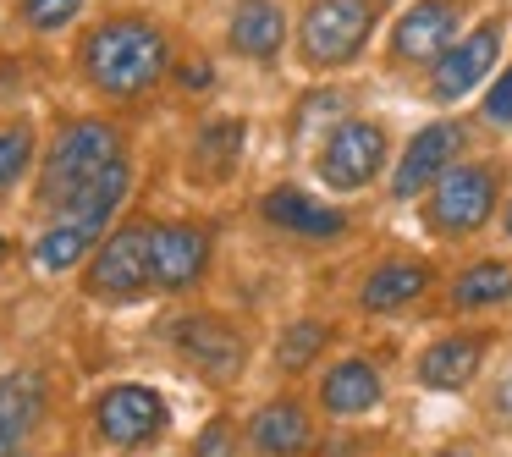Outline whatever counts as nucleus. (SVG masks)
Here are the masks:
<instances>
[{"mask_svg": "<svg viewBox=\"0 0 512 457\" xmlns=\"http://www.w3.org/2000/svg\"><path fill=\"white\" fill-rule=\"evenodd\" d=\"M166 56H171V45L155 23H144V17H111L83 45V72L111 100H138L144 89L160 83Z\"/></svg>", "mask_w": 512, "mask_h": 457, "instance_id": "obj_1", "label": "nucleus"}, {"mask_svg": "<svg viewBox=\"0 0 512 457\" xmlns=\"http://www.w3.org/2000/svg\"><path fill=\"white\" fill-rule=\"evenodd\" d=\"M116 160H122V138H116L111 122H72L67 133L56 138V149H50L39 193H45L50 204H72L105 166H116Z\"/></svg>", "mask_w": 512, "mask_h": 457, "instance_id": "obj_2", "label": "nucleus"}, {"mask_svg": "<svg viewBox=\"0 0 512 457\" xmlns=\"http://www.w3.org/2000/svg\"><path fill=\"white\" fill-rule=\"evenodd\" d=\"M369 28H375L369 0H314L309 12H303L298 39L314 67H347L369 45Z\"/></svg>", "mask_w": 512, "mask_h": 457, "instance_id": "obj_3", "label": "nucleus"}, {"mask_svg": "<svg viewBox=\"0 0 512 457\" xmlns=\"http://www.w3.org/2000/svg\"><path fill=\"white\" fill-rule=\"evenodd\" d=\"M496 210V171L490 166H457L435 177V199H430V221L446 237H463L474 226L490 221Z\"/></svg>", "mask_w": 512, "mask_h": 457, "instance_id": "obj_4", "label": "nucleus"}, {"mask_svg": "<svg viewBox=\"0 0 512 457\" xmlns=\"http://www.w3.org/2000/svg\"><path fill=\"white\" fill-rule=\"evenodd\" d=\"M380 160H386V133L375 122H342V127H331V144L320 155V177L331 188L353 193L375 182Z\"/></svg>", "mask_w": 512, "mask_h": 457, "instance_id": "obj_5", "label": "nucleus"}, {"mask_svg": "<svg viewBox=\"0 0 512 457\" xmlns=\"http://www.w3.org/2000/svg\"><path fill=\"white\" fill-rule=\"evenodd\" d=\"M94 424L116 446H144L166 430V402L149 386H111L100 397V408H94Z\"/></svg>", "mask_w": 512, "mask_h": 457, "instance_id": "obj_6", "label": "nucleus"}, {"mask_svg": "<svg viewBox=\"0 0 512 457\" xmlns=\"http://www.w3.org/2000/svg\"><path fill=\"white\" fill-rule=\"evenodd\" d=\"M149 226H122L116 237H105V248L94 254L89 287L105 298H133L149 287Z\"/></svg>", "mask_w": 512, "mask_h": 457, "instance_id": "obj_7", "label": "nucleus"}, {"mask_svg": "<svg viewBox=\"0 0 512 457\" xmlns=\"http://www.w3.org/2000/svg\"><path fill=\"white\" fill-rule=\"evenodd\" d=\"M496 50H501V23H485V28H474L468 39L446 45L441 56H435L430 94H435V100H463V94L474 89L490 67H496Z\"/></svg>", "mask_w": 512, "mask_h": 457, "instance_id": "obj_8", "label": "nucleus"}, {"mask_svg": "<svg viewBox=\"0 0 512 457\" xmlns=\"http://www.w3.org/2000/svg\"><path fill=\"white\" fill-rule=\"evenodd\" d=\"M204 259H210V237L199 232V226H149V276L160 281V287H193V281L204 276Z\"/></svg>", "mask_w": 512, "mask_h": 457, "instance_id": "obj_9", "label": "nucleus"}, {"mask_svg": "<svg viewBox=\"0 0 512 457\" xmlns=\"http://www.w3.org/2000/svg\"><path fill=\"white\" fill-rule=\"evenodd\" d=\"M457 144H463V127H452V122L424 127V133L408 144V155H402L397 177H391V193H397V199H413V193H424V188H430V182L446 171V160L457 155Z\"/></svg>", "mask_w": 512, "mask_h": 457, "instance_id": "obj_10", "label": "nucleus"}, {"mask_svg": "<svg viewBox=\"0 0 512 457\" xmlns=\"http://www.w3.org/2000/svg\"><path fill=\"white\" fill-rule=\"evenodd\" d=\"M452 34H457V0H419L413 12H402L391 45H397L402 61H435L452 45Z\"/></svg>", "mask_w": 512, "mask_h": 457, "instance_id": "obj_11", "label": "nucleus"}, {"mask_svg": "<svg viewBox=\"0 0 512 457\" xmlns=\"http://www.w3.org/2000/svg\"><path fill=\"white\" fill-rule=\"evenodd\" d=\"M39 413H45V380L34 369L0 380V457H23V441L39 424Z\"/></svg>", "mask_w": 512, "mask_h": 457, "instance_id": "obj_12", "label": "nucleus"}, {"mask_svg": "<svg viewBox=\"0 0 512 457\" xmlns=\"http://www.w3.org/2000/svg\"><path fill=\"white\" fill-rule=\"evenodd\" d=\"M177 347L215 380H232L237 369H243V336H237L232 325H221V320H204V314L177 325Z\"/></svg>", "mask_w": 512, "mask_h": 457, "instance_id": "obj_13", "label": "nucleus"}, {"mask_svg": "<svg viewBox=\"0 0 512 457\" xmlns=\"http://www.w3.org/2000/svg\"><path fill=\"white\" fill-rule=\"evenodd\" d=\"M265 221L281 226V232H298V237H336L347 226V215L320 204V199H309L303 188H276L265 199Z\"/></svg>", "mask_w": 512, "mask_h": 457, "instance_id": "obj_14", "label": "nucleus"}, {"mask_svg": "<svg viewBox=\"0 0 512 457\" xmlns=\"http://www.w3.org/2000/svg\"><path fill=\"white\" fill-rule=\"evenodd\" d=\"M287 45V17L276 0H243L232 12V50L248 61H270Z\"/></svg>", "mask_w": 512, "mask_h": 457, "instance_id": "obj_15", "label": "nucleus"}, {"mask_svg": "<svg viewBox=\"0 0 512 457\" xmlns=\"http://www.w3.org/2000/svg\"><path fill=\"white\" fill-rule=\"evenodd\" d=\"M127 188H133V177H127V160H116V166H105L100 177L89 182V188L78 193L72 204H61V221H72L78 232H89V237H100L105 232V221L116 215V204L127 199Z\"/></svg>", "mask_w": 512, "mask_h": 457, "instance_id": "obj_16", "label": "nucleus"}, {"mask_svg": "<svg viewBox=\"0 0 512 457\" xmlns=\"http://www.w3.org/2000/svg\"><path fill=\"white\" fill-rule=\"evenodd\" d=\"M479 358H485V336H446V342H435L419 358V380L435 391H457L474 380Z\"/></svg>", "mask_w": 512, "mask_h": 457, "instance_id": "obj_17", "label": "nucleus"}, {"mask_svg": "<svg viewBox=\"0 0 512 457\" xmlns=\"http://www.w3.org/2000/svg\"><path fill=\"white\" fill-rule=\"evenodd\" d=\"M248 435H254V446L265 457H298V452H309V441H314L309 413H303L298 402H270V408H259Z\"/></svg>", "mask_w": 512, "mask_h": 457, "instance_id": "obj_18", "label": "nucleus"}, {"mask_svg": "<svg viewBox=\"0 0 512 457\" xmlns=\"http://www.w3.org/2000/svg\"><path fill=\"white\" fill-rule=\"evenodd\" d=\"M424 287H430V270L424 265H380L375 276L364 281L358 303H364L369 314H391V309H408Z\"/></svg>", "mask_w": 512, "mask_h": 457, "instance_id": "obj_19", "label": "nucleus"}, {"mask_svg": "<svg viewBox=\"0 0 512 457\" xmlns=\"http://www.w3.org/2000/svg\"><path fill=\"white\" fill-rule=\"evenodd\" d=\"M320 397H325L331 413H364V408L380 402V375L364 364V358H347V364H336L331 375H325Z\"/></svg>", "mask_w": 512, "mask_h": 457, "instance_id": "obj_20", "label": "nucleus"}, {"mask_svg": "<svg viewBox=\"0 0 512 457\" xmlns=\"http://www.w3.org/2000/svg\"><path fill=\"white\" fill-rule=\"evenodd\" d=\"M237 155H243V122H215V127H204L199 144H193V171L221 182L226 171L237 166Z\"/></svg>", "mask_w": 512, "mask_h": 457, "instance_id": "obj_21", "label": "nucleus"}, {"mask_svg": "<svg viewBox=\"0 0 512 457\" xmlns=\"http://www.w3.org/2000/svg\"><path fill=\"white\" fill-rule=\"evenodd\" d=\"M501 298H512V265H496V259L468 265L452 287L457 309H485V303H501Z\"/></svg>", "mask_w": 512, "mask_h": 457, "instance_id": "obj_22", "label": "nucleus"}, {"mask_svg": "<svg viewBox=\"0 0 512 457\" xmlns=\"http://www.w3.org/2000/svg\"><path fill=\"white\" fill-rule=\"evenodd\" d=\"M89 243H94L89 232H78L72 221H61V226H50V232L39 237L34 265H39V270H67V265H78V259L89 254Z\"/></svg>", "mask_w": 512, "mask_h": 457, "instance_id": "obj_23", "label": "nucleus"}, {"mask_svg": "<svg viewBox=\"0 0 512 457\" xmlns=\"http://www.w3.org/2000/svg\"><path fill=\"white\" fill-rule=\"evenodd\" d=\"M34 160V127H0V188H12Z\"/></svg>", "mask_w": 512, "mask_h": 457, "instance_id": "obj_24", "label": "nucleus"}, {"mask_svg": "<svg viewBox=\"0 0 512 457\" xmlns=\"http://www.w3.org/2000/svg\"><path fill=\"white\" fill-rule=\"evenodd\" d=\"M325 347V325H314V320H298L287 336H281V347H276V364L281 369H303L314 353Z\"/></svg>", "mask_w": 512, "mask_h": 457, "instance_id": "obj_25", "label": "nucleus"}, {"mask_svg": "<svg viewBox=\"0 0 512 457\" xmlns=\"http://www.w3.org/2000/svg\"><path fill=\"white\" fill-rule=\"evenodd\" d=\"M78 12H83V0H23V23L39 28V34H56V28H67Z\"/></svg>", "mask_w": 512, "mask_h": 457, "instance_id": "obj_26", "label": "nucleus"}, {"mask_svg": "<svg viewBox=\"0 0 512 457\" xmlns=\"http://www.w3.org/2000/svg\"><path fill=\"white\" fill-rule=\"evenodd\" d=\"M485 116H490V122H501V127H512V67L501 72V83L490 89V100H485Z\"/></svg>", "mask_w": 512, "mask_h": 457, "instance_id": "obj_27", "label": "nucleus"}, {"mask_svg": "<svg viewBox=\"0 0 512 457\" xmlns=\"http://www.w3.org/2000/svg\"><path fill=\"white\" fill-rule=\"evenodd\" d=\"M320 116H342V94H320V100H309L298 111V127H303V133H314V122H320Z\"/></svg>", "mask_w": 512, "mask_h": 457, "instance_id": "obj_28", "label": "nucleus"}, {"mask_svg": "<svg viewBox=\"0 0 512 457\" xmlns=\"http://www.w3.org/2000/svg\"><path fill=\"white\" fill-rule=\"evenodd\" d=\"M226 452H232V430H226V424L215 419L210 430L199 435V452H193V457H226Z\"/></svg>", "mask_w": 512, "mask_h": 457, "instance_id": "obj_29", "label": "nucleus"}, {"mask_svg": "<svg viewBox=\"0 0 512 457\" xmlns=\"http://www.w3.org/2000/svg\"><path fill=\"white\" fill-rule=\"evenodd\" d=\"M210 78H215V72H210V61H188V67L177 72V83H182V89H193V94H199V89H210Z\"/></svg>", "mask_w": 512, "mask_h": 457, "instance_id": "obj_30", "label": "nucleus"}, {"mask_svg": "<svg viewBox=\"0 0 512 457\" xmlns=\"http://www.w3.org/2000/svg\"><path fill=\"white\" fill-rule=\"evenodd\" d=\"M496 408H501V413H507V419H512V375H507V380H501V386H496Z\"/></svg>", "mask_w": 512, "mask_h": 457, "instance_id": "obj_31", "label": "nucleus"}, {"mask_svg": "<svg viewBox=\"0 0 512 457\" xmlns=\"http://www.w3.org/2000/svg\"><path fill=\"white\" fill-rule=\"evenodd\" d=\"M441 457H474V452H468V446H446Z\"/></svg>", "mask_w": 512, "mask_h": 457, "instance_id": "obj_32", "label": "nucleus"}, {"mask_svg": "<svg viewBox=\"0 0 512 457\" xmlns=\"http://www.w3.org/2000/svg\"><path fill=\"white\" fill-rule=\"evenodd\" d=\"M0 265H6V237H0Z\"/></svg>", "mask_w": 512, "mask_h": 457, "instance_id": "obj_33", "label": "nucleus"}, {"mask_svg": "<svg viewBox=\"0 0 512 457\" xmlns=\"http://www.w3.org/2000/svg\"><path fill=\"white\" fill-rule=\"evenodd\" d=\"M507 237H512V204H507Z\"/></svg>", "mask_w": 512, "mask_h": 457, "instance_id": "obj_34", "label": "nucleus"}]
</instances>
